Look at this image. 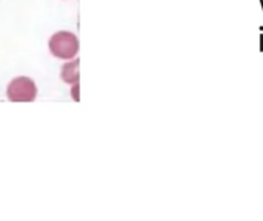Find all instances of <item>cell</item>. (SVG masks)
I'll return each mask as SVG.
<instances>
[{"mask_svg": "<svg viewBox=\"0 0 263 221\" xmlns=\"http://www.w3.org/2000/svg\"><path fill=\"white\" fill-rule=\"evenodd\" d=\"M49 51L60 60H72L79 52V38L69 31H59L49 38Z\"/></svg>", "mask_w": 263, "mask_h": 221, "instance_id": "cell-1", "label": "cell"}, {"mask_svg": "<svg viewBox=\"0 0 263 221\" xmlns=\"http://www.w3.org/2000/svg\"><path fill=\"white\" fill-rule=\"evenodd\" d=\"M71 97H72V100H76V102H79V100H80V97H79V83H74V85H72Z\"/></svg>", "mask_w": 263, "mask_h": 221, "instance_id": "cell-4", "label": "cell"}, {"mask_svg": "<svg viewBox=\"0 0 263 221\" xmlns=\"http://www.w3.org/2000/svg\"><path fill=\"white\" fill-rule=\"evenodd\" d=\"M6 95L9 102L15 103H29L37 98V86L29 77H17L9 82Z\"/></svg>", "mask_w": 263, "mask_h": 221, "instance_id": "cell-2", "label": "cell"}, {"mask_svg": "<svg viewBox=\"0 0 263 221\" xmlns=\"http://www.w3.org/2000/svg\"><path fill=\"white\" fill-rule=\"evenodd\" d=\"M80 60L76 58L74 62H68L62 66V72H60V77L65 83L68 85H74V83H79V78H80Z\"/></svg>", "mask_w": 263, "mask_h": 221, "instance_id": "cell-3", "label": "cell"}]
</instances>
